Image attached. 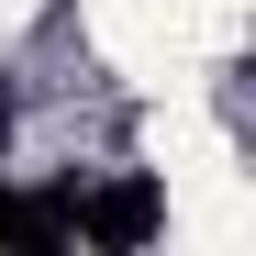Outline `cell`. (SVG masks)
<instances>
[{
	"label": "cell",
	"mask_w": 256,
	"mask_h": 256,
	"mask_svg": "<svg viewBox=\"0 0 256 256\" xmlns=\"http://www.w3.org/2000/svg\"><path fill=\"white\" fill-rule=\"evenodd\" d=\"M167 223V200L145 190V178H112V190H90V200H67V234H90V245H145Z\"/></svg>",
	"instance_id": "6da1fadb"
},
{
	"label": "cell",
	"mask_w": 256,
	"mask_h": 256,
	"mask_svg": "<svg viewBox=\"0 0 256 256\" xmlns=\"http://www.w3.org/2000/svg\"><path fill=\"white\" fill-rule=\"evenodd\" d=\"M0 245L56 256V245H67V200H22V190H0Z\"/></svg>",
	"instance_id": "7a4b0ae2"
}]
</instances>
